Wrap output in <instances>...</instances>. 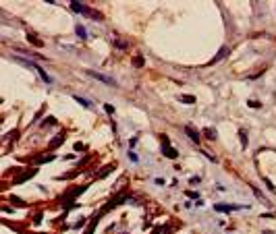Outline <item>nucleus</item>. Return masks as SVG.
I'll list each match as a JSON object with an SVG mask.
<instances>
[{"instance_id":"nucleus-20","label":"nucleus","mask_w":276,"mask_h":234,"mask_svg":"<svg viewBox=\"0 0 276 234\" xmlns=\"http://www.w3.org/2000/svg\"><path fill=\"white\" fill-rule=\"evenodd\" d=\"M247 104L251 106V108H260V102H257V100H249V102H247Z\"/></svg>"},{"instance_id":"nucleus-15","label":"nucleus","mask_w":276,"mask_h":234,"mask_svg":"<svg viewBox=\"0 0 276 234\" xmlns=\"http://www.w3.org/2000/svg\"><path fill=\"white\" fill-rule=\"evenodd\" d=\"M239 137H241V145H243V149L247 147V133L245 131H239Z\"/></svg>"},{"instance_id":"nucleus-18","label":"nucleus","mask_w":276,"mask_h":234,"mask_svg":"<svg viewBox=\"0 0 276 234\" xmlns=\"http://www.w3.org/2000/svg\"><path fill=\"white\" fill-rule=\"evenodd\" d=\"M27 39H29V42H33L35 46H42V42H40V39H35V35H31V33L27 35Z\"/></svg>"},{"instance_id":"nucleus-22","label":"nucleus","mask_w":276,"mask_h":234,"mask_svg":"<svg viewBox=\"0 0 276 234\" xmlns=\"http://www.w3.org/2000/svg\"><path fill=\"white\" fill-rule=\"evenodd\" d=\"M187 195H189L191 199H199V197H197V193H195V191H187Z\"/></svg>"},{"instance_id":"nucleus-26","label":"nucleus","mask_w":276,"mask_h":234,"mask_svg":"<svg viewBox=\"0 0 276 234\" xmlns=\"http://www.w3.org/2000/svg\"><path fill=\"white\" fill-rule=\"evenodd\" d=\"M191 185H195V182H199V176H191V180H189Z\"/></svg>"},{"instance_id":"nucleus-16","label":"nucleus","mask_w":276,"mask_h":234,"mask_svg":"<svg viewBox=\"0 0 276 234\" xmlns=\"http://www.w3.org/2000/svg\"><path fill=\"white\" fill-rule=\"evenodd\" d=\"M204 135H208V139H216V131H212V129H204Z\"/></svg>"},{"instance_id":"nucleus-11","label":"nucleus","mask_w":276,"mask_h":234,"mask_svg":"<svg viewBox=\"0 0 276 234\" xmlns=\"http://www.w3.org/2000/svg\"><path fill=\"white\" fill-rule=\"evenodd\" d=\"M52 160H54V155H52V153H48V155H40L35 162H37V164H44V162H52Z\"/></svg>"},{"instance_id":"nucleus-21","label":"nucleus","mask_w":276,"mask_h":234,"mask_svg":"<svg viewBox=\"0 0 276 234\" xmlns=\"http://www.w3.org/2000/svg\"><path fill=\"white\" fill-rule=\"evenodd\" d=\"M104 110H106V112H108V114H114V108H112V106H110V104H106V106H104Z\"/></svg>"},{"instance_id":"nucleus-10","label":"nucleus","mask_w":276,"mask_h":234,"mask_svg":"<svg viewBox=\"0 0 276 234\" xmlns=\"http://www.w3.org/2000/svg\"><path fill=\"white\" fill-rule=\"evenodd\" d=\"M35 172H37V170H27V172H25L23 176H19V178H17L15 182H23V180H27L29 176H35Z\"/></svg>"},{"instance_id":"nucleus-23","label":"nucleus","mask_w":276,"mask_h":234,"mask_svg":"<svg viewBox=\"0 0 276 234\" xmlns=\"http://www.w3.org/2000/svg\"><path fill=\"white\" fill-rule=\"evenodd\" d=\"M11 201H12V203H17V205H23V201L19 199V197H11Z\"/></svg>"},{"instance_id":"nucleus-25","label":"nucleus","mask_w":276,"mask_h":234,"mask_svg":"<svg viewBox=\"0 0 276 234\" xmlns=\"http://www.w3.org/2000/svg\"><path fill=\"white\" fill-rule=\"evenodd\" d=\"M129 158H131V162H137V160H139V158H137V155H135L133 151H129Z\"/></svg>"},{"instance_id":"nucleus-14","label":"nucleus","mask_w":276,"mask_h":234,"mask_svg":"<svg viewBox=\"0 0 276 234\" xmlns=\"http://www.w3.org/2000/svg\"><path fill=\"white\" fill-rule=\"evenodd\" d=\"M98 218H100V215L96 213V218H93V220H92V224L87 226V230H85V234H93V228H96V222H98Z\"/></svg>"},{"instance_id":"nucleus-24","label":"nucleus","mask_w":276,"mask_h":234,"mask_svg":"<svg viewBox=\"0 0 276 234\" xmlns=\"http://www.w3.org/2000/svg\"><path fill=\"white\" fill-rule=\"evenodd\" d=\"M135 64H137V66H143V58L137 56V58H135Z\"/></svg>"},{"instance_id":"nucleus-6","label":"nucleus","mask_w":276,"mask_h":234,"mask_svg":"<svg viewBox=\"0 0 276 234\" xmlns=\"http://www.w3.org/2000/svg\"><path fill=\"white\" fill-rule=\"evenodd\" d=\"M162 151H164L166 158H170V160H176V155H179V151H176L174 147H170V145H162Z\"/></svg>"},{"instance_id":"nucleus-9","label":"nucleus","mask_w":276,"mask_h":234,"mask_svg":"<svg viewBox=\"0 0 276 234\" xmlns=\"http://www.w3.org/2000/svg\"><path fill=\"white\" fill-rule=\"evenodd\" d=\"M73 100H75V102H77V104H81L83 106V108H89V102H87V100H85V97H81V95H73Z\"/></svg>"},{"instance_id":"nucleus-13","label":"nucleus","mask_w":276,"mask_h":234,"mask_svg":"<svg viewBox=\"0 0 276 234\" xmlns=\"http://www.w3.org/2000/svg\"><path fill=\"white\" fill-rule=\"evenodd\" d=\"M179 100H181L183 104H195V97H193V95H179Z\"/></svg>"},{"instance_id":"nucleus-7","label":"nucleus","mask_w":276,"mask_h":234,"mask_svg":"<svg viewBox=\"0 0 276 234\" xmlns=\"http://www.w3.org/2000/svg\"><path fill=\"white\" fill-rule=\"evenodd\" d=\"M226 54H229V48H226V46H222V48H220V52H218V54H216L214 58L210 60V64H216V62H218V60H222L224 56H226Z\"/></svg>"},{"instance_id":"nucleus-12","label":"nucleus","mask_w":276,"mask_h":234,"mask_svg":"<svg viewBox=\"0 0 276 234\" xmlns=\"http://www.w3.org/2000/svg\"><path fill=\"white\" fill-rule=\"evenodd\" d=\"M75 31H77V35H79L81 39H85V37H87V31H85V27H83V25H77V27H75Z\"/></svg>"},{"instance_id":"nucleus-19","label":"nucleus","mask_w":276,"mask_h":234,"mask_svg":"<svg viewBox=\"0 0 276 234\" xmlns=\"http://www.w3.org/2000/svg\"><path fill=\"white\" fill-rule=\"evenodd\" d=\"M264 182L268 185V188H270V191H276V187L272 185V180H268V178H264Z\"/></svg>"},{"instance_id":"nucleus-17","label":"nucleus","mask_w":276,"mask_h":234,"mask_svg":"<svg viewBox=\"0 0 276 234\" xmlns=\"http://www.w3.org/2000/svg\"><path fill=\"white\" fill-rule=\"evenodd\" d=\"M62 141H65V135H56V139L52 141V147H56V145H60Z\"/></svg>"},{"instance_id":"nucleus-2","label":"nucleus","mask_w":276,"mask_h":234,"mask_svg":"<svg viewBox=\"0 0 276 234\" xmlns=\"http://www.w3.org/2000/svg\"><path fill=\"white\" fill-rule=\"evenodd\" d=\"M87 75H89V77H93V79H98V81L106 83V85H116V81L112 79V77H106V75H102V73H96V70H87Z\"/></svg>"},{"instance_id":"nucleus-3","label":"nucleus","mask_w":276,"mask_h":234,"mask_svg":"<svg viewBox=\"0 0 276 234\" xmlns=\"http://www.w3.org/2000/svg\"><path fill=\"white\" fill-rule=\"evenodd\" d=\"M71 8L75 12H81V15H92V11H89L83 2H77V0H71Z\"/></svg>"},{"instance_id":"nucleus-8","label":"nucleus","mask_w":276,"mask_h":234,"mask_svg":"<svg viewBox=\"0 0 276 234\" xmlns=\"http://www.w3.org/2000/svg\"><path fill=\"white\" fill-rule=\"evenodd\" d=\"M185 133L189 135V139L195 141V143H199V139H201V137H199V133H195V131L191 129V127H185Z\"/></svg>"},{"instance_id":"nucleus-1","label":"nucleus","mask_w":276,"mask_h":234,"mask_svg":"<svg viewBox=\"0 0 276 234\" xmlns=\"http://www.w3.org/2000/svg\"><path fill=\"white\" fill-rule=\"evenodd\" d=\"M15 62H19V64H23V66H27V69H33V70H37V75L42 77V81L44 83H52V79L46 75V70L42 69V66H37L35 62H31V60H23V58H15Z\"/></svg>"},{"instance_id":"nucleus-4","label":"nucleus","mask_w":276,"mask_h":234,"mask_svg":"<svg viewBox=\"0 0 276 234\" xmlns=\"http://www.w3.org/2000/svg\"><path fill=\"white\" fill-rule=\"evenodd\" d=\"M249 209V205H220V203H216L214 205V209L216 211H224V213H229V211H232V209Z\"/></svg>"},{"instance_id":"nucleus-5","label":"nucleus","mask_w":276,"mask_h":234,"mask_svg":"<svg viewBox=\"0 0 276 234\" xmlns=\"http://www.w3.org/2000/svg\"><path fill=\"white\" fill-rule=\"evenodd\" d=\"M85 188H87L85 185H83V187H77V188H73L71 193H67V197H62V201H71V199H75L77 195H81V193L85 191Z\"/></svg>"}]
</instances>
